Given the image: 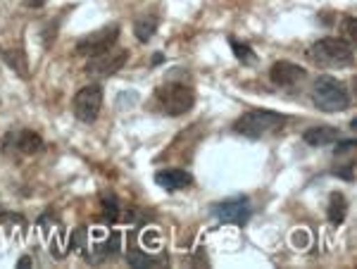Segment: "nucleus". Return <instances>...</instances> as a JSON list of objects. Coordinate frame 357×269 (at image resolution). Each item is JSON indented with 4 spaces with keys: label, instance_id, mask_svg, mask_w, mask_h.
Masks as SVG:
<instances>
[{
    "label": "nucleus",
    "instance_id": "1",
    "mask_svg": "<svg viewBox=\"0 0 357 269\" xmlns=\"http://www.w3.org/2000/svg\"><path fill=\"white\" fill-rule=\"evenodd\" d=\"M310 57L314 65L324 67V70H345L353 65L355 53L353 45L345 38H321L310 48Z\"/></svg>",
    "mask_w": 357,
    "mask_h": 269
},
{
    "label": "nucleus",
    "instance_id": "2",
    "mask_svg": "<svg viewBox=\"0 0 357 269\" xmlns=\"http://www.w3.org/2000/svg\"><path fill=\"white\" fill-rule=\"evenodd\" d=\"M286 124V117L272 110H250L241 119H236L234 131L245 139H262V136L279 131Z\"/></svg>",
    "mask_w": 357,
    "mask_h": 269
},
{
    "label": "nucleus",
    "instance_id": "3",
    "mask_svg": "<svg viewBox=\"0 0 357 269\" xmlns=\"http://www.w3.org/2000/svg\"><path fill=\"white\" fill-rule=\"evenodd\" d=\"M312 102L321 112H343L350 105V95L333 77H319L312 89Z\"/></svg>",
    "mask_w": 357,
    "mask_h": 269
},
{
    "label": "nucleus",
    "instance_id": "4",
    "mask_svg": "<svg viewBox=\"0 0 357 269\" xmlns=\"http://www.w3.org/2000/svg\"><path fill=\"white\" fill-rule=\"evenodd\" d=\"M158 102L167 117H181L193 107L195 93L183 84H165L162 89H158Z\"/></svg>",
    "mask_w": 357,
    "mask_h": 269
},
{
    "label": "nucleus",
    "instance_id": "5",
    "mask_svg": "<svg viewBox=\"0 0 357 269\" xmlns=\"http://www.w3.org/2000/svg\"><path fill=\"white\" fill-rule=\"evenodd\" d=\"M100 107H102V86L91 84L74 95V114H77L79 122L84 124L96 122L98 114H100Z\"/></svg>",
    "mask_w": 357,
    "mask_h": 269
},
{
    "label": "nucleus",
    "instance_id": "6",
    "mask_svg": "<svg viewBox=\"0 0 357 269\" xmlns=\"http://www.w3.org/2000/svg\"><path fill=\"white\" fill-rule=\"evenodd\" d=\"M117 38H119V26L100 29V31L89 33V36L77 43V53L84 57H96V55L105 53V50H112V45L117 43Z\"/></svg>",
    "mask_w": 357,
    "mask_h": 269
},
{
    "label": "nucleus",
    "instance_id": "7",
    "mask_svg": "<svg viewBox=\"0 0 357 269\" xmlns=\"http://www.w3.org/2000/svg\"><path fill=\"white\" fill-rule=\"evenodd\" d=\"M217 220L222 224H236V226H243L248 220H250V203L248 198H231V200H224V203L215 205L212 208Z\"/></svg>",
    "mask_w": 357,
    "mask_h": 269
},
{
    "label": "nucleus",
    "instance_id": "8",
    "mask_svg": "<svg viewBox=\"0 0 357 269\" xmlns=\"http://www.w3.org/2000/svg\"><path fill=\"white\" fill-rule=\"evenodd\" d=\"M126 60H129V50H114V53L105 50V53L96 55L86 65V72L100 74V77H112V74H117L126 65Z\"/></svg>",
    "mask_w": 357,
    "mask_h": 269
},
{
    "label": "nucleus",
    "instance_id": "9",
    "mask_svg": "<svg viewBox=\"0 0 357 269\" xmlns=\"http://www.w3.org/2000/svg\"><path fill=\"white\" fill-rule=\"evenodd\" d=\"M305 77H307V70L301 65H293V62H274L272 70H269V79H272V84L284 86V89L296 86L298 82H303Z\"/></svg>",
    "mask_w": 357,
    "mask_h": 269
},
{
    "label": "nucleus",
    "instance_id": "10",
    "mask_svg": "<svg viewBox=\"0 0 357 269\" xmlns=\"http://www.w3.org/2000/svg\"><path fill=\"white\" fill-rule=\"evenodd\" d=\"M155 184L162 186L165 191H181L193 184V176L186 169H160L155 171Z\"/></svg>",
    "mask_w": 357,
    "mask_h": 269
},
{
    "label": "nucleus",
    "instance_id": "11",
    "mask_svg": "<svg viewBox=\"0 0 357 269\" xmlns=\"http://www.w3.org/2000/svg\"><path fill=\"white\" fill-rule=\"evenodd\" d=\"M338 139H341V136H338V129H333V127H310L303 134V141L312 148L331 146V143H336Z\"/></svg>",
    "mask_w": 357,
    "mask_h": 269
},
{
    "label": "nucleus",
    "instance_id": "12",
    "mask_svg": "<svg viewBox=\"0 0 357 269\" xmlns=\"http://www.w3.org/2000/svg\"><path fill=\"white\" fill-rule=\"evenodd\" d=\"M10 141L15 143V148L24 155H36L43 148V139L36 134V131H20L17 136H8Z\"/></svg>",
    "mask_w": 357,
    "mask_h": 269
},
{
    "label": "nucleus",
    "instance_id": "13",
    "mask_svg": "<svg viewBox=\"0 0 357 269\" xmlns=\"http://www.w3.org/2000/svg\"><path fill=\"white\" fill-rule=\"evenodd\" d=\"M158 26H160V20H158V17L148 15V17H141V20H138L136 24H134V33H136L138 41L146 43V41H151V38L155 36Z\"/></svg>",
    "mask_w": 357,
    "mask_h": 269
},
{
    "label": "nucleus",
    "instance_id": "14",
    "mask_svg": "<svg viewBox=\"0 0 357 269\" xmlns=\"http://www.w3.org/2000/svg\"><path fill=\"white\" fill-rule=\"evenodd\" d=\"M345 213H348V203H345V198L341 196V193H331L329 198V222L331 224H341V222L345 220Z\"/></svg>",
    "mask_w": 357,
    "mask_h": 269
},
{
    "label": "nucleus",
    "instance_id": "15",
    "mask_svg": "<svg viewBox=\"0 0 357 269\" xmlns=\"http://www.w3.org/2000/svg\"><path fill=\"white\" fill-rule=\"evenodd\" d=\"M100 203H102V213H105L107 222H117L119 220V210H122L117 196L107 191V193H102V196H100Z\"/></svg>",
    "mask_w": 357,
    "mask_h": 269
},
{
    "label": "nucleus",
    "instance_id": "16",
    "mask_svg": "<svg viewBox=\"0 0 357 269\" xmlns=\"http://www.w3.org/2000/svg\"><path fill=\"white\" fill-rule=\"evenodd\" d=\"M5 60H8V65L13 67L20 77H26V57L22 50H10V53L5 55Z\"/></svg>",
    "mask_w": 357,
    "mask_h": 269
},
{
    "label": "nucleus",
    "instance_id": "17",
    "mask_svg": "<svg viewBox=\"0 0 357 269\" xmlns=\"http://www.w3.org/2000/svg\"><path fill=\"white\" fill-rule=\"evenodd\" d=\"M231 50H234V55L238 57L241 62H243V65H250L252 57H255V53H252L250 45H245V43H241V41H236V38H231Z\"/></svg>",
    "mask_w": 357,
    "mask_h": 269
},
{
    "label": "nucleus",
    "instance_id": "18",
    "mask_svg": "<svg viewBox=\"0 0 357 269\" xmlns=\"http://www.w3.org/2000/svg\"><path fill=\"white\" fill-rule=\"evenodd\" d=\"M345 41L348 43H353L355 38H357V22H355V17H345Z\"/></svg>",
    "mask_w": 357,
    "mask_h": 269
},
{
    "label": "nucleus",
    "instance_id": "19",
    "mask_svg": "<svg viewBox=\"0 0 357 269\" xmlns=\"http://www.w3.org/2000/svg\"><path fill=\"white\" fill-rule=\"evenodd\" d=\"M353 148H355V141H343V143L336 141V155H343V153L353 151Z\"/></svg>",
    "mask_w": 357,
    "mask_h": 269
},
{
    "label": "nucleus",
    "instance_id": "20",
    "mask_svg": "<svg viewBox=\"0 0 357 269\" xmlns=\"http://www.w3.org/2000/svg\"><path fill=\"white\" fill-rule=\"evenodd\" d=\"M353 167L355 164H348V167H343V169H338L336 174L341 176V179H345V181H353V174H350V171H353Z\"/></svg>",
    "mask_w": 357,
    "mask_h": 269
},
{
    "label": "nucleus",
    "instance_id": "21",
    "mask_svg": "<svg viewBox=\"0 0 357 269\" xmlns=\"http://www.w3.org/2000/svg\"><path fill=\"white\" fill-rule=\"evenodd\" d=\"M24 3L29 5V8H43L45 0H24Z\"/></svg>",
    "mask_w": 357,
    "mask_h": 269
},
{
    "label": "nucleus",
    "instance_id": "22",
    "mask_svg": "<svg viewBox=\"0 0 357 269\" xmlns=\"http://www.w3.org/2000/svg\"><path fill=\"white\" fill-rule=\"evenodd\" d=\"M29 265H31V257H29V255H24L20 262H17V267H29Z\"/></svg>",
    "mask_w": 357,
    "mask_h": 269
},
{
    "label": "nucleus",
    "instance_id": "23",
    "mask_svg": "<svg viewBox=\"0 0 357 269\" xmlns=\"http://www.w3.org/2000/svg\"><path fill=\"white\" fill-rule=\"evenodd\" d=\"M162 57H165V55H160V53H158V55H155V60H153V65H160V62H162Z\"/></svg>",
    "mask_w": 357,
    "mask_h": 269
}]
</instances>
